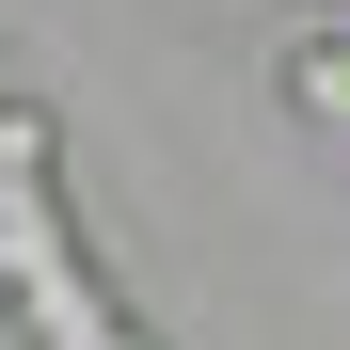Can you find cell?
<instances>
[{
	"label": "cell",
	"instance_id": "6da1fadb",
	"mask_svg": "<svg viewBox=\"0 0 350 350\" xmlns=\"http://www.w3.org/2000/svg\"><path fill=\"white\" fill-rule=\"evenodd\" d=\"M303 96H319L334 128H350V48H303Z\"/></svg>",
	"mask_w": 350,
	"mask_h": 350
}]
</instances>
